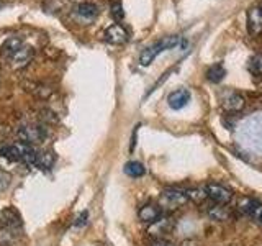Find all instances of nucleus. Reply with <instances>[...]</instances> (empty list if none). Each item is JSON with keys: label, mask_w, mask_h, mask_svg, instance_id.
<instances>
[{"label": "nucleus", "mask_w": 262, "mask_h": 246, "mask_svg": "<svg viewBox=\"0 0 262 246\" xmlns=\"http://www.w3.org/2000/svg\"><path fill=\"white\" fill-rule=\"evenodd\" d=\"M2 7H4V4H2V2H0V8H2Z\"/></svg>", "instance_id": "obj_29"}, {"label": "nucleus", "mask_w": 262, "mask_h": 246, "mask_svg": "<svg viewBox=\"0 0 262 246\" xmlns=\"http://www.w3.org/2000/svg\"><path fill=\"white\" fill-rule=\"evenodd\" d=\"M246 22H248V30L252 36L260 35L262 33V7L249 8L248 16H246Z\"/></svg>", "instance_id": "obj_12"}, {"label": "nucleus", "mask_w": 262, "mask_h": 246, "mask_svg": "<svg viewBox=\"0 0 262 246\" xmlns=\"http://www.w3.org/2000/svg\"><path fill=\"white\" fill-rule=\"evenodd\" d=\"M218 100H220L221 109L229 113H237L244 109V97L239 92H236V90H231V89L221 90L218 95Z\"/></svg>", "instance_id": "obj_4"}, {"label": "nucleus", "mask_w": 262, "mask_h": 246, "mask_svg": "<svg viewBox=\"0 0 262 246\" xmlns=\"http://www.w3.org/2000/svg\"><path fill=\"white\" fill-rule=\"evenodd\" d=\"M185 194H187L188 202H193V203H196V205H202L205 200L208 199L207 189H205V187H193V189H188V191H185Z\"/></svg>", "instance_id": "obj_18"}, {"label": "nucleus", "mask_w": 262, "mask_h": 246, "mask_svg": "<svg viewBox=\"0 0 262 246\" xmlns=\"http://www.w3.org/2000/svg\"><path fill=\"white\" fill-rule=\"evenodd\" d=\"M54 162H56V154L51 151V150H48V151H41L38 153L36 156V164L35 166L41 171H49L53 166H54Z\"/></svg>", "instance_id": "obj_17"}, {"label": "nucleus", "mask_w": 262, "mask_h": 246, "mask_svg": "<svg viewBox=\"0 0 262 246\" xmlns=\"http://www.w3.org/2000/svg\"><path fill=\"white\" fill-rule=\"evenodd\" d=\"M8 186H10V174L5 171H0V191H5Z\"/></svg>", "instance_id": "obj_24"}, {"label": "nucleus", "mask_w": 262, "mask_h": 246, "mask_svg": "<svg viewBox=\"0 0 262 246\" xmlns=\"http://www.w3.org/2000/svg\"><path fill=\"white\" fill-rule=\"evenodd\" d=\"M31 59H33V48L30 46H21L13 54L8 56V61H10L12 68L15 69H21L25 66H28Z\"/></svg>", "instance_id": "obj_11"}, {"label": "nucleus", "mask_w": 262, "mask_h": 246, "mask_svg": "<svg viewBox=\"0 0 262 246\" xmlns=\"http://www.w3.org/2000/svg\"><path fill=\"white\" fill-rule=\"evenodd\" d=\"M241 135L248 139L246 143L257 148V150H262V117H254L243 123Z\"/></svg>", "instance_id": "obj_3"}, {"label": "nucleus", "mask_w": 262, "mask_h": 246, "mask_svg": "<svg viewBox=\"0 0 262 246\" xmlns=\"http://www.w3.org/2000/svg\"><path fill=\"white\" fill-rule=\"evenodd\" d=\"M176 228V220L170 215H162L161 218H158L154 223L149 225L147 228V233L151 236H154L156 240H164L166 236H169Z\"/></svg>", "instance_id": "obj_6"}, {"label": "nucleus", "mask_w": 262, "mask_h": 246, "mask_svg": "<svg viewBox=\"0 0 262 246\" xmlns=\"http://www.w3.org/2000/svg\"><path fill=\"white\" fill-rule=\"evenodd\" d=\"M207 189V194H208V199L213 203H218V205H228L229 202L233 200V192L226 189L225 186L216 184V182H210L205 186Z\"/></svg>", "instance_id": "obj_8"}, {"label": "nucleus", "mask_w": 262, "mask_h": 246, "mask_svg": "<svg viewBox=\"0 0 262 246\" xmlns=\"http://www.w3.org/2000/svg\"><path fill=\"white\" fill-rule=\"evenodd\" d=\"M260 207H262L260 202L252 199V197H241V199L237 200V209H239L244 215H256Z\"/></svg>", "instance_id": "obj_15"}, {"label": "nucleus", "mask_w": 262, "mask_h": 246, "mask_svg": "<svg viewBox=\"0 0 262 246\" xmlns=\"http://www.w3.org/2000/svg\"><path fill=\"white\" fill-rule=\"evenodd\" d=\"M190 98H192L190 90L185 87H180V89L172 90V92L167 95V104L172 110H180L190 102Z\"/></svg>", "instance_id": "obj_9"}, {"label": "nucleus", "mask_w": 262, "mask_h": 246, "mask_svg": "<svg viewBox=\"0 0 262 246\" xmlns=\"http://www.w3.org/2000/svg\"><path fill=\"white\" fill-rule=\"evenodd\" d=\"M152 246H170L167 241H164V240H158V243H154Z\"/></svg>", "instance_id": "obj_28"}, {"label": "nucleus", "mask_w": 262, "mask_h": 246, "mask_svg": "<svg viewBox=\"0 0 262 246\" xmlns=\"http://www.w3.org/2000/svg\"><path fill=\"white\" fill-rule=\"evenodd\" d=\"M87 218H89V212H82L80 215L76 218V221H74V225H76V227H84L87 223Z\"/></svg>", "instance_id": "obj_25"}, {"label": "nucleus", "mask_w": 262, "mask_h": 246, "mask_svg": "<svg viewBox=\"0 0 262 246\" xmlns=\"http://www.w3.org/2000/svg\"><path fill=\"white\" fill-rule=\"evenodd\" d=\"M207 215L215 221H226V220H229V217H231V210H229L226 205L213 203L207 210Z\"/></svg>", "instance_id": "obj_16"}, {"label": "nucleus", "mask_w": 262, "mask_h": 246, "mask_svg": "<svg viewBox=\"0 0 262 246\" xmlns=\"http://www.w3.org/2000/svg\"><path fill=\"white\" fill-rule=\"evenodd\" d=\"M18 138L21 143H27V145H38V143H43L45 138H46V130L45 127L41 125H25L18 130Z\"/></svg>", "instance_id": "obj_7"}, {"label": "nucleus", "mask_w": 262, "mask_h": 246, "mask_svg": "<svg viewBox=\"0 0 262 246\" xmlns=\"http://www.w3.org/2000/svg\"><path fill=\"white\" fill-rule=\"evenodd\" d=\"M110 13L115 20H123V16H125V12H123V5L121 2H118V0H115V2L112 4L110 7Z\"/></svg>", "instance_id": "obj_23"}, {"label": "nucleus", "mask_w": 262, "mask_h": 246, "mask_svg": "<svg viewBox=\"0 0 262 246\" xmlns=\"http://www.w3.org/2000/svg\"><path fill=\"white\" fill-rule=\"evenodd\" d=\"M105 41L110 45H125L129 35L125 27H121L120 23H113L112 27H108L105 30Z\"/></svg>", "instance_id": "obj_10"}, {"label": "nucleus", "mask_w": 262, "mask_h": 246, "mask_svg": "<svg viewBox=\"0 0 262 246\" xmlns=\"http://www.w3.org/2000/svg\"><path fill=\"white\" fill-rule=\"evenodd\" d=\"M256 218H257V221H259V223L262 225V207L257 210V213H256Z\"/></svg>", "instance_id": "obj_27"}, {"label": "nucleus", "mask_w": 262, "mask_h": 246, "mask_svg": "<svg viewBox=\"0 0 262 246\" xmlns=\"http://www.w3.org/2000/svg\"><path fill=\"white\" fill-rule=\"evenodd\" d=\"M76 15L84 22H92L98 15V7L92 2H82L76 7Z\"/></svg>", "instance_id": "obj_14"}, {"label": "nucleus", "mask_w": 262, "mask_h": 246, "mask_svg": "<svg viewBox=\"0 0 262 246\" xmlns=\"http://www.w3.org/2000/svg\"><path fill=\"white\" fill-rule=\"evenodd\" d=\"M23 220L20 212L13 207H5L0 210V230L2 232H16L21 230Z\"/></svg>", "instance_id": "obj_5"}, {"label": "nucleus", "mask_w": 262, "mask_h": 246, "mask_svg": "<svg viewBox=\"0 0 262 246\" xmlns=\"http://www.w3.org/2000/svg\"><path fill=\"white\" fill-rule=\"evenodd\" d=\"M123 171H125V174L129 176V177H141L146 174V168L143 166V162H139V161H129L125 164V168H123Z\"/></svg>", "instance_id": "obj_20"}, {"label": "nucleus", "mask_w": 262, "mask_h": 246, "mask_svg": "<svg viewBox=\"0 0 262 246\" xmlns=\"http://www.w3.org/2000/svg\"><path fill=\"white\" fill-rule=\"evenodd\" d=\"M187 202H188V199H187L185 191H179V189H174V187L164 189V191L161 192V197H159L161 209L169 210V212L184 207Z\"/></svg>", "instance_id": "obj_2"}, {"label": "nucleus", "mask_w": 262, "mask_h": 246, "mask_svg": "<svg viewBox=\"0 0 262 246\" xmlns=\"http://www.w3.org/2000/svg\"><path fill=\"white\" fill-rule=\"evenodd\" d=\"M23 46V43H21V39L20 38H16V36H12V38H8L7 41H5V45H4V48H2V53L8 57L10 54H13L16 49L18 48H21Z\"/></svg>", "instance_id": "obj_21"}, {"label": "nucleus", "mask_w": 262, "mask_h": 246, "mask_svg": "<svg viewBox=\"0 0 262 246\" xmlns=\"http://www.w3.org/2000/svg\"><path fill=\"white\" fill-rule=\"evenodd\" d=\"M138 217L141 221H144V223L151 225L158 218L162 217V209H161V205H158V203H146V205H143L141 209H139Z\"/></svg>", "instance_id": "obj_13"}, {"label": "nucleus", "mask_w": 262, "mask_h": 246, "mask_svg": "<svg viewBox=\"0 0 262 246\" xmlns=\"http://www.w3.org/2000/svg\"><path fill=\"white\" fill-rule=\"evenodd\" d=\"M249 71L252 74H262V54H256L249 59Z\"/></svg>", "instance_id": "obj_22"}, {"label": "nucleus", "mask_w": 262, "mask_h": 246, "mask_svg": "<svg viewBox=\"0 0 262 246\" xmlns=\"http://www.w3.org/2000/svg\"><path fill=\"white\" fill-rule=\"evenodd\" d=\"M180 43H182V36H179V35H169V36L161 38L159 41H156L154 45L147 46L144 51L139 54V64H141V66H149L162 51H167V49L176 48Z\"/></svg>", "instance_id": "obj_1"}, {"label": "nucleus", "mask_w": 262, "mask_h": 246, "mask_svg": "<svg viewBox=\"0 0 262 246\" xmlns=\"http://www.w3.org/2000/svg\"><path fill=\"white\" fill-rule=\"evenodd\" d=\"M180 246H200V241H196V240H185L182 241V244Z\"/></svg>", "instance_id": "obj_26"}, {"label": "nucleus", "mask_w": 262, "mask_h": 246, "mask_svg": "<svg viewBox=\"0 0 262 246\" xmlns=\"http://www.w3.org/2000/svg\"><path fill=\"white\" fill-rule=\"evenodd\" d=\"M226 76V71L223 68V64H211L210 68L207 69V79L210 82H213V84H218V82L223 80V77Z\"/></svg>", "instance_id": "obj_19"}]
</instances>
